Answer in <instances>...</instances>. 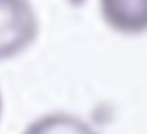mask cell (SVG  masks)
I'll list each match as a JSON object with an SVG mask.
<instances>
[{
	"instance_id": "cell-4",
	"label": "cell",
	"mask_w": 147,
	"mask_h": 134,
	"mask_svg": "<svg viewBox=\"0 0 147 134\" xmlns=\"http://www.w3.org/2000/svg\"><path fill=\"white\" fill-rule=\"evenodd\" d=\"M0 114H2V96H0Z\"/></svg>"
},
{
	"instance_id": "cell-1",
	"label": "cell",
	"mask_w": 147,
	"mask_h": 134,
	"mask_svg": "<svg viewBox=\"0 0 147 134\" xmlns=\"http://www.w3.org/2000/svg\"><path fill=\"white\" fill-rule=\"evenodd\" d=\"M38 35V19L29 0H0V60L27 49Z\"/></svg>"
},
{
	"instance_id": "cell-3",
	"label": "cell",
	"mask_w": 147,
	"mask_h": 134,
	"mask_svg": "<svg viewBox=\"0 0 147 134\" xmlns=\"http://www.w3.org/2000/svg\"><path fill=\"white\" fill-rule=\"evenodd\" d=\"M24 134H96L81 118L68 114H51L32 123Z\"/></svg>"
},
{
	"instance_id": "cell-2",
	"label": "cell",
	"mask_w": 147,
	"mask_h": 134,
	"mask_svg": "<svg viewBox=\"0 0 147 134\" xmlns=\"http://www.w3.org/2000/svg\"><path fill=\"white\" fill-rule=\"evenodd\" d=\"M103 19L125 35H139L147 29V0H100Z\"/></svg>"
}]
</instances>
